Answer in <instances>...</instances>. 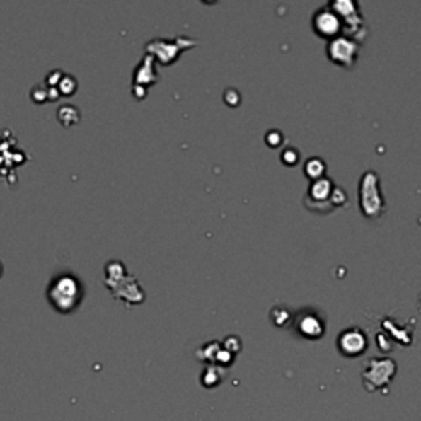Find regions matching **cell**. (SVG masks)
<instances>
[{"label": "cell", "instance_id": "obj_1", "mask_svg": "<svg viewBox=\"0 0 421 421\" xmlns=\"http://www.w3.org/2000/svg\"><path fill=\"white\" fill-rule=\"evenodd\" d=\"M334 12L338 13V17L341 18V25H342V33L344 37L356 40L359 43L364 38L362 30L364 27V18L361 10H359V5L352 0H336V2L329 4Z\"/></svg>", "mask_w": 421, "mask_h": 421}, {"label": "cell", "instance_id": "obj_2", "mask_svg": "<svg viewBox=\"0 0 421 421\" xmlns=\"http://www.w3.org/2000/svg\"><path fill=\"white\" fill-rule=\"evenodd\" d=\"M385 207L383 197L380 195L379 176L374 171H367L361 180V209L367 217L382 216Z\"/></svg>", "mask_w": 421, "mask_h": 421}, {"label": "cell", "instance_id": "obj_3", "mask_svg": "<svg viewBox=\"0 0 421 421\" xmlns=\"http://www.w3.org/2000/svg\"><path fill=\"white\" fill-rule=\"evenodd\" d=\"M52 303L61 311H71L79 300V285L73 277H61L54 280L50 290Z\"/></svg>", "mask_w": 421, "mask_h": 421}, {"label": "cell", "instance_id": "obj_4", "mask_svg": "<svg viewBox=\"0 0 421 421\" xmlns=\"http://www.w3.org/2000/svg\"><path fill=\"white\" fill-rule=\"evenodd\" d=\"M359 48H361V45H359L356 40L339 35V37L329 40L328 57L333 63L341 64L344 68H351L357 59Z\"/></svg>", "mask_w": 421, "mask_h": 421}, {"label": "cell", "instance_id": "obj_5", "mask_svg": "<svg viewBox=\"0 0 421 421\" xmlns=\"http://www.w3.org/2000/svg\"><path fill=\"white\" fill-rule=\"evenodd\" d=\"M311 22H313V28L316 30L319 37L333 40L339 37V33H342L341 18L338 17V13L334 12L329 5L316 10L313 15Z\"/></svg>", "mask_w": 421, "mask_h": 421}, {"label": "cell", "instance_id": "obj_6", "mask_svg": "<svg viewBox=\"0 0 421 421\" xmlns=\"http://www.w3.org/2000/svg\"><path fill=\"white\" fill-rule=\"evenodd\" d=\"M195 45H196V42H191L190 38H176V42H173V43L161 42V40H158V42L150 43L149 48H151V47L156 48L155 52H156V54H158V57L160 54H163V57H161V61H163V63H171V61L178 57L181 50L195 47Z\"/></svg>", "mask_w": 421, "mask_h": 421}, {"label": "cell", "instance_id": "obj_7", "mask_svg": "<svg viewBox=\"0 0 421 421\" xmlns=\"http://www.w3.org/2000/svg\"><path fill=\"white\" fill-rule=\"evenodd\" d=\"M365 346H367V341H365L364 333L359 329H347L339 336V347L347 356H357L364 351Z\"/></svg>", "mask_w": 421, "mask_h": 421}, {"label": "cell", "instance_id": "obj_8", "mask_svg": "<svg viewBox=\"0 0 421 421\" xmlns=\"http://www.w3.org/2000/svg\"><path fill=\"white\" fill-rule=\"evenodd\" d=\"M300 333L306 338H319L324 333V324L321 323L316 314H304L298 321Z\"/></svg>", "mask_w": 421, "mask_h": 421}, {"label": "cell", "instance_id": "obj_9", "mask_svg": "<svg viewBox=\"0 0 421 421\" xmlns=\"http://www.w3.org/2000/svg\"><path fill=\"white\" fill-rule=\"evenodd\" d=\"M333 190H334V185L329 178L314 180L311 188H309V197H311L314 202H318V204H321L323 201L329 200Z\"/></svg>", "mask_w": 421, "mask_h": 421}, {"label": "cell", "instance_id": "obj_10", "mask_svg": "<svg viewBox=\"0 0 421 421\" xmlns=\"http://www.w3.org/2000/svg\"><path fill=\"white\" fill-rule=\"evenodd\" d=\"M324 170H326V165H324L323 160H319L314 156V158H309L306 161V165H304V173H306L308 178L314 180H319V178H324Z\"/></svg>", "mask_w": 421, "mask_h": 421}, {"label": "cell", "instance_id": "obj_11", "mask_svg": "<svg viewBox=\"0 0 421 421\" xmlns=\"http://www.w3.org/2000/svg\"><path fill=\"white\" fill-rule=\"evenodd\" d=\"M329 200H331V207L333 206H336V207H339V206H342L344 202H346V192H344L341 188H334L333 190V192H331V196H329Z\"/></svg>", "mask_w": 421, "mask_h": 421}, {"label": "cell", "instance_id": "obj_12", "mask_svg": "<svg viewBox=\"0 0 421 421\" xmlns=\"http://www.w3.org/2000/svg\"><path fill=\"white\" fill-rule=\"evenodd\" d=\"M282 160L285 161L287 165H295L298 161V151L293 150V149H288L282 154Z\"/></svg>", "mask_w": 421, "mask_h": 421}, {"label": "cell", "instance_id": "obj_13", "mask_svg": "<svg viewBox=\"0 0 421 421\" xmlns=\"http://www.w3.org/2000/svg\"><path fill=\"white\" fill-rule=\"evenodd\" d=\"M282 139H283V137H282L280 134H278L277 130H272L270 134L267 135V142H268V144H270L272 146H278V144H280Z\"/></svg>", "mask_w": 421, "mask_h": 421}]
</instances>
